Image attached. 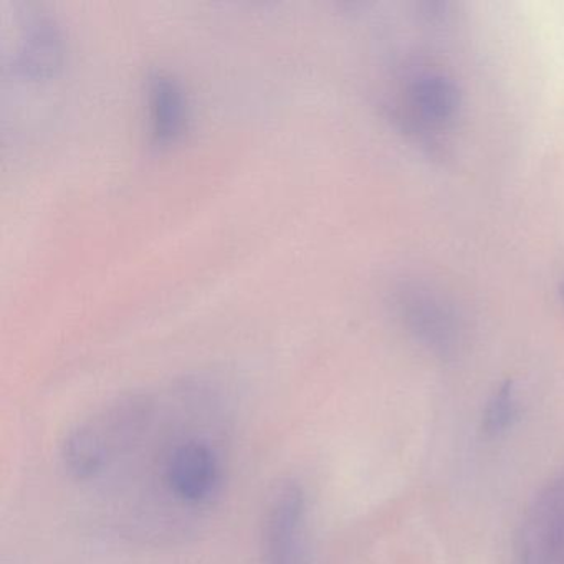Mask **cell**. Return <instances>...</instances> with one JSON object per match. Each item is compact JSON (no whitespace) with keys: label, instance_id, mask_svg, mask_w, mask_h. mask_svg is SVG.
Here are the masks:
<instances>
[{"label":"cell","instance_id":"cell-1","mask_svg":"<svg viewBox=\"0 0 564 564\" xmlns=\"http://www.w3.org/2000/svg\"><path fill=\"white\" fill-rule=\"evenodd\" d=\"M518 564H560L564 560V471L531 498L514 540Z\"/></svg>","mask_w":564,"mask_h":564},{"label":"cell","instance_id":"cell-2","mask_svg":"<svg viewBox=\"0 0 564 564\" xmlns=\"http://www.w3.org/2000/svg\"><path fill=\"white\" fill-rule=\"evenodd\" d=\"M395 308L405 328L438 358H454L464 346V323L454 306L421 285H404Z\"/></svg>","mask_w":564,"mask_h":564},{"label":"cell","instance_id":"cell-3","mask_svg":"<svg viewBox=\"0 0 564 564\" xmlns=\"http://www.w3.org/2000/svg\"><path fill=\"white\" fill-rule=\"evenodd\" d=\"M219 458L207 442L187 438L174 445L164 467L171 495L184 505H199L219 485Z\"/></svg>","mask_w":564,"mask_h":564},{"label":"cell","instance_id":"cell-4","mask_svg":"<svg viewBox=\"0 0 564 564\" xmlns=\"http://www.w3.org/2000/svg\"><path fill=\"white\" fill-rule=\"evenodd\" d=\"M305 498L302 488L286 485L273 498L265 523L267 564H302Z\"/></svg>","mask_w":564,"mask_h":564},{"label":"cell","instance_id":"cell-5","mask_svg":"<svg viewBox=\"0 0 564 564\" xmlns=\"http://www.w3.org/2000/svg\"><path fill=\"white\" fill-rule=\"evenodd\" d=\"M148 118L151 140L158 147L174 143L187 123V98L180 82L170 74L148 78Z\"/></svg>","mask_w":564,"mask_h":564},{"label":"cell","instance_id":"cell-6","mask_svg":"<svg viewBox=\"0 0 564 564\" xmlns=\"http://www.w3.org/2000/svg\"><path fill=\"white\" fill-rule=\"evenodd\" d=\"M64 44L61 31L48 18H32L22 32L14 70L25 78L52 77L61 68Z\"/></svg>","mask_w":564,"mask_h":564},{"label":"cell","instance_id":"cell-7","mask_svg":"<svg viewBox=\"0 0 564 564\" xmlns=\"http://www.w3.org/2000/svg\"><path fill=\"white\" fill-rule=\"evenodd\" d=\"M409 101L415 113L432 124L451 123L462 105L457 85L441 74L419 75L409 87Z\"/></svg>","mask_w":564,"mask_h":564},{"label":"cell","instance_id":"cell-8","mask_svg":"<svg viewBox=\"0 0 564 564\" xmlns=\"http://www.w3.org/2000/svg\"><path fill=\"white\" fill-rule=\"evenodd\" d=\"M62 458L68 474L78 480H88L97 477L107 465V445L95 429L82 427L68 435Z\"/></svg>","mask_w":564,"mask_h":564},{"label":"cell","instance_id":"cell-9","mask_svg":"<svg viewBox=\"0 0 564 564\" xmlns=\"http://www.w3.org/2000/svg\"><path fill=\"white\" fill-rule=\"evenodd\" d=\"M520 419V401L513 381L501 382L485 402L480 429L485 437L498 438L508 434Z\"/></svg>","mask_w":564,"mask_h":564},{"label":"cell","instance_id":"cell-10","mask_svg":"<svg viewBox=\"0 0 564 564\" xmlns=\"http://www.w3.org/2000/svg\"><path fill=\"white\" fill-rule=\"evenodd\" d=\"M561 292H563V299H564V285H563V289H561Z\"/></svg>","mask_w":564,"mask_h":564}]
</instances>
